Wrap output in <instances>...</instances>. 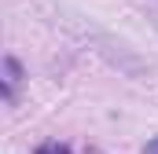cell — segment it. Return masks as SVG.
Masks as SVG:
<instances>
[{"label": "cell", "instance_id": "obj_1", "mask_svg": "<svg viewBox=\"0 0 158 154\" xmlns=\"http://www.w3.org/2000/svg\"><path fill=\"white\" fill-rule=\"evenodd\" d=\"M22 63L15 59V55H4V99L7 103H15V84L22 81Z\"/></svg>", "mask_w": 158, "mask_h": 154}, {"label": "cell", "instance_id": "obj_2", "mask_svg": "<svg viewBox=\"0 0 158 154\" xmlns=\"http://www.w3.org/2000/svg\"><path fill=\"white\" fill-rule=\"evenodd\" d=\"M33 154H70V147H66V143H59V140H48V143H40Z\"/></svg>", "mask_w": 158, "mask_h": 154}, {"label": "cell", "instance_id": "obj_3", "mask_svg": "<svg viewBox=\"0 0 158 154\" xmlns=\"http://www.w3.org/2000/svg\"><path fill=\"white\" fill-rule=\"evenodd\" d=\"M143 154H158V136H151V140L143 143Z\"/></svg>", "mask_w": 158, "mask_h": 154}]
</instances>
